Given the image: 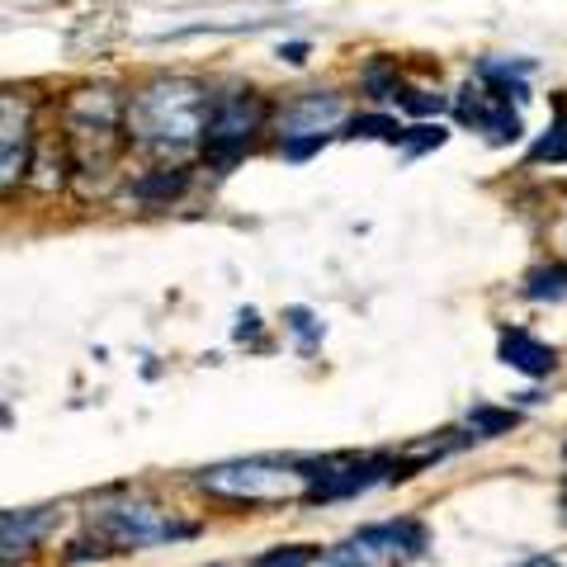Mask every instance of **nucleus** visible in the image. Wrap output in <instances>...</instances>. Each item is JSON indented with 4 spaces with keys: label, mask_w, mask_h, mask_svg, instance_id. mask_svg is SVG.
I'll use <instances>...</instances> for the list:
<instances>
[{
    "label": "nucleus",
    "mask_w": 567,
    "mask_h": 567,
    "mask_svg": "<svg viewBox=\"0 0 567 567\" xmlns=\"http://www.w3.org/2000/svg\"><path fill=\"white\" fill-rule=\"evenodd\" d=\"M535 62L529 58H477L473 62V76L477 81H525Z\"/></svg>",
    "instance_id": "obj_18"
},
{
    "label": "nucleus",
    "mask_w": 567,
    "mask_h": 567,
    "mask_svg": "<svg viewBox=\"0 0 567 567\" xmlns=\"http://www.w3.org/2000/svg\"><path fill=\"white\" fill-rule=\"evenodd\" d=\"M256 327H260V317H256V308H246V312L237 317V327H233V336H237V341H246V336H256Z\"/></svg>",
    "instance_id": "obj_25"
},
{
    "label": "nucleus",
    "mask_w": 567,
    "mask_h": 567,
    "mask_svg": "<svg viewBox=\"0 0 567 567\" xmlns=\"http://www.w3.org/2000/svg\"><path fill=\"white\" fill-rule=\"evenodd\" d=\"M58 525V506H14L0 516V544H6V558H20V554H33L48 529Z\"/></svg>",
    "instance_id": "obj_10"
},
{
    "label": "nucleus",
    "mask_w": 567,
    "mask_h": 567,
    "mask_svg": "<svg viewBox=\"0 0 567 567\" xmlns=\"http://www.w3.org/2000/svg\"><path fill=\"white\" fill-rule=\"evenodd\" d=\"M123 137H128V100H118L110 85L76 91L66 100V142H71V162H76L81 175L110 171Z\"/></svg>",
    "instance_id": "obj_4"
},
{
    "label": "nucleus",
    "mask_w": 567,
    "mask_h": 567,
    "mask_svg": "<svg viewBox=\"0 0 567 567\" xmlns=\"http://www.w3.org/2000/svg\"><path fill=\"white\" fill-rule=\"evenodd\" d=\"M529 162H567V104L554 100V123L544 128V137L529 147Z\"/></svg>",
    "instance_id": "obj_16"
},
{
    "label": "nucleus",
    "mask_w": 567,
    "mask_h": 567,
    "mask_svg": "<svg viewBox=\"0 0 567 567\" xmlns=\"http://www.w3.org/2000/svg\"><path fill=\"white\" fill-rule=\"evenodd\" d=\"M563 506H567V487H563Z\"/></svg>",
    "instance_id": "obj_27"
},
{
    "label": "nucleus",
    "mask_w": 567,
    "mask_h": 567,
    "mask_svg": "<svg viewBox=\"0 0 567 567\" xmlns=\"http://www.w3.org/2000/svg\"><path fill=\"white\" fill-rule=\"evenodd\" d=\"M454 114H458V123H468V128H477V133H487L492 147H511V142L525 137L520 114L511 110L506 100H496L492 91H483V85H473V81L464 85V95L454 100Z\"/></svg>",
    "instance_id": "obj_7"
},
{
    "label": "nucleus",
    "mask_w": 567,
    "mask_h": 567,
    "mask_svg": "<svg viewBox=\"0 0 567 567\" xmlns=\"http://www.w3.org/2000/svg\"><path fill=\"white\" fill-rule=\"evenodd\" d=\"M317 548L308 544H289V548H270V554H260L251 567H312Z\"/></svg>",
    "instance_id": "obj_22"
},
{
    "label": "nucleus",
    "mask_w": 567,
    "mask_h": 567,
    "mask_svg": "<svg viewBox=\"0 0 567 567\" xmlns=\"http://www.w3.org/2000/svg\"><path fill=\"white\" fill-rule=\"evenodd\" d=\"M327 142H331V137H284V142H279V156H284V162H293V166H298V162H308V156L322 152Z\"/></svg>",
    "instance_id": "obj_23"
},
{
    "label": "nucleus",
    "mask_w": 567,
    "mask_h": 567,
    "mask_svg": "<svg viewBox=\"0 0 567 567\" xmlns=\"http://www.w3.org/2000/svg\"><path fill=\"white\" fill-rule=\"evenodd\" d=\"M189 189V166H152L128 185V194L147 208H166Z\"/></svg>",
    "instance_id": "obj_12"
},
{
    "label": "nucleus",
    "mask_w": 567,
    "mask_h": 567,
    "mask_svg": "<svg viewBox=\"0 0 567 567\" xmlns=\"http://www.w3.org/2000/svg\"><path fill=\"white\" fill-rule=\"evenodd\" d=\"M270 118V100L260 91H227L213 95L208 118H204V162L213 171H233L246 152L256 147V133Z\"/></svg>",
    "instance_id": "obj_5"
},
{
    "label": "nucleus",
    "mask_w": 567,
    "mask_h": 567,
    "mask_svg": "<svg viewBox=\"0 0 567 567\" xmlns=\"http://www.w3.org/2000/svg\"><path fill=\"white\" fill-rule=\"evenodd\" d=\"M496 360L520 369V374H529V379H548L558 369V350L544 346L539 336L525 331V327H502L496 331Z\"/></svg>",
    "instance_id": "obj_9"
},
{
    "label": "nucleus",
    "mask_w": 567,
    "mask_h": 567,
    "mask_svg": "<svg viewBox=\"0 0 567 567\" xmlns=\"http://www.w3.org/2000/svg\"><path fill=\"white\" fill-rule=\"evenodd\" d=\"M520 293L529 303H563L567 298V265H535L525 279H520Z\"/></svg>",
    "instance_id": "obj_15"
},
{
    "label": "nucleus",
    "mask_w": 567,
    "mask_h": 567,
    "mask_svg": "<svg viewBox=\"0 0 567 567\" xmlns=\"http://www.w3.org/2000/svg\"><path fill=\"white\" fill-rule=\"evenodd\" d=\"M346 100L336 91H308L289 100L279 110V142L284 137H331L336 128H346Z\"/></svg>",
    "instance_id": "obj_8"
},
{
    "label": "nucleus",
    "mask_w": 567,
    "mask_h": 567,
    "mask_svg": "<svg viewBox=\"0 0 567 567\" xmlns=\"http://www.w3.org/2000/svg\"><path fill=\"white\" fill-rule=\"evenodd\" d=\"M563 241H567V223H563Z\"/></svg>",
    "instance_id": "obj_28"
},
{
    "label": "nucleus",
    "mask_w": 567,
    "mask_h": 567,
    "mask_svg": "<svg viewBox=\"0 0 567 567\" xmlns=\"http://www.w3.org/2000/svg\"><path fill=\"white\" fill-rule=\"evenodd\" d=\"M275 58H279V62H289V66H303V62L312 58V43H308V39H289V43H279V48H275Z\"/></svg>",
    "instance_id": "obj_24"
},
{
    "label": "nucleus",
    "mask_w": 567,
    "mask_h": 567,
    "mask_svg": "<svg viewBox=\"0 0 567 567\" xmlns=\"http://www.w3.org/2000/svg\"><path fill=\"white\" fill-rule=\"evenodd\" d=\"M425 554V529L416 520H383L364 525L350 539L317 548L312 567H402Z\"/></svg>",
    "instance_id": "obj_6"
},
{
    "label": "nucleus",
    "mask_w": 567,
    "mask_h": 567,
    "mask_svg": "<svg viewBox=\"0 0 567 567\" xmlns=\"http://www.w3.org/2000/svg\"><path fill=\"white\" fill-rule=\"evenodd\" d=\"M398 110L425 123L431 114H445V110H450V95H440V91H412V85H406V95H402Z\"/></svg>",
    "instance_id": "obj_20"
},
{
    "label": "nucleus",
    "mask_w": 567,
    "mask_h": 567,
    "mask_svg": "<svg viewBox=\"0 0 567 567\" xmlns=\"http://www.w3.org/2000/svg\"><path fill=\"white\" fill-rule=\"evenodd\" d=\"M520 421L516 406H487V402H477L473 412H468V425H473V435L477 440H492V435H506L511 425Z\"/></svg>",
    "instance_id": "obj_17"
},
{
    "label": "nucleus",
    "mask_w": 567,
    "mask_h": 567,
    "mask_svg": "<svg viewBox=\"0 0 567 567\" xmlns=\"http://www.w3.org/2000/svg\"><path fill=\"white\" fill-rule=\"evenodd\" d=\"M284 322H289V331L298 336V350L312 354V346L322 341V322H317L308 308H284Z\"/></svg>",
    "instance_id": "obj_21"
},
{
    "label": "nucleus",
    "mask_w": 567,
    "mask_h": 567,
    "mask_svg": "<svg viewBox=\"0 0 567 567\" xmlns=\"http://www.w3.org/2000/svg\"><path fill=\"white\" fill-rule=\"evenodd\" d=\"M341 137H350V142H388V147H402L406 128H402V123H398L393 114L374 110V114H354V118H346Z\"/></svg>",
    "instance_id": "obj_14"
},
{
    "label": "nucleus",
    "mask_w": 567,
    "mask_h": 567,
    "mask_svg": "<svg viewBox=\"0 0 567 567\" xmlns=\"http://www.w3.org/2000/svg\"><path fill=\"white\" fill-rule=\"evenodd\" d=\"M85 525H91L95 544L114 548V554H128V548H156V544H175V539L199 535L194 520H181L175 511L156 506L152 496H142V492L100 496V502L85 511Z\"/></svg>",
    "instance_id": "obj_3"
},
{
    "label": "nucleus",
    "mask_w": 567,
    "mask_h": 567,
    "mask_svg": "<svg viewBox=\"0 0 567 567\" xmlns=\"http://www.w3.org/2000/svg\"><path fill=\"white\" fill-rule=\"evenodd\" d=\"M213 91L194 76H152L128 95V142L147 152L204 147V118Z\"/></svg>",
    "instance_id": "obj_1"
},
{
    "label": "nucleus",
    "mask_w": 567,
    "mask_h": 567,
    "mask_svg": "<svg viewBox=\"0 0 567 567\" xmlns=\"http://www.w3.org/2000/svg\"><path fill=\"white\" fill-rule=\"evenodd\" d=\"M360 85H364V95L374 104H402V95H406L398 58H388V52H374V58L360 66Z\"/></svg>",
    "instance_id": "obj_13"
},
{
    "label": "nucleus",
    "mask_w": 567,
    "mask_h": 567,
    "mask_svg": "<svg viewBox=\"0 0 567 567\" xmlns=\"http://www.w3.org/2000/svg\"><path fill=\"white\" fill-rule=\"evenodd\" d=\"M199 492L223 496V502L246 506H279V502H308L312 464L308 458H227V464L199 468Z\"/></svg>",
    "instance_id": "obj_2"
},
{
    "label": "nucleus",
    "mask_w": 567,
    "mask_h": 567,
    "mask_svg": "<svg viewBox=\"0 0 567 567\" xmlns=\"http://www.w3.org/2000/svg\"><path fill=\"white\" fill-rule=\"evenodd\" d=\"M520 567H558L554 558H535V563H520Z\"/></svg>",
    "instance_id": "obj_26"
},
{
    "label": "nucleus",
    "mask_w": 567,
    "mask_h": 567,
    "mask_svg": "<svg viewBox=\"0 0 567 567\" xmlns=\"http://www.w3.org/2000/svg\"><path fill=\"white\" fill-rule=\"evenodd\" d=\"M445 137H450L445 123H412L406 137H402V156L412 162V156H421V152H435V147H445Z\"/></svg>",
    "instance_id": "obj_19"
},
{
    "label": "nucleus",
    "mask_w": 567,
    "mask_h": 567,
    "mask_svg": "<svg viewBox=\"0 0 567 567\" xmlns=\"http://www.w3.org/2000/svg\"><path fill=\"white\" fill-rule=\"evenodd\" d=\"M6 137H0V147H6V189H14V181L29 171V152H33V118L29 110L14 95H6Z\"/></svg>",
    "instance_id": "obj_11"
}]
</instances>
